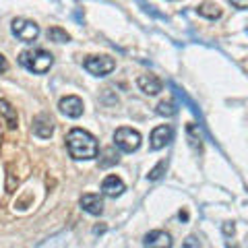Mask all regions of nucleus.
<instances>
[{
    "label": "nucleus",
    "instance_id": "2",
    "mask_svg": "<svg viewBox=\"0 0 248 248\" xmlns=\"http://www.w3.org/2000/svg\"><path fill=\"white\" fill-rule=\"evenodd\" d=\"M19 62H21V66H25L29 73L44 75L52 68L54 56L50 52H46L44 48H29V50L19 54Z\"/></svg>",
    "mask_w": 248,
    "mask_h": 248
},
{
    "label": "nucleus",
    "instance_id": "5",
    "mask_svg": "<svg viewBox=\"0 0 248 248\" xmlns=\"http://www.w3.org/2000/svg\"><path fill=\"white\" fill-rule=\"evenodd\" d=\"M83 66H85V71L93 77H106L116 68V62L110 56H89L83 62Z\"/></svg>",
    "mask_w": 248,
    "mask_h": 248
},
{
    "label": "nucleus",
    "instance_id": "11",
    "mask_svg": "<svg viewBox=\"0 0 248 248\" xmlns=\"http://www.w3.org/2000/svg\"><path fill=\"white\" fill-rule=\"evenodd\" d=\"M143 244L151 246V248H170L172 246V238H170V234H166V232H161V230H153L145 236Z\"/></svg>",
    "mask_w": 248,
    "mask_h": 248
},
{
    "label": "nucleus",
    "instance_id": "6",
    "mask_svg": "<svg viewBox=\"0 0 248 248\" xmlns=\"http://www.w3.org/2000/svg\"><path fill=\"white\" fill-rule=\"evenodd\" d=\"M172 139H174L172 126H170V124H161V126L153 128V133L149 137V145H151L153 151H159V149H164V147L172 141Z\"/></svg>",
    "mask_w": 248,
    "mask_h": 248
},
{
    "label": "nucleus",
    "instance_id": "7",
    "mask_svg": "<svg viewBox=\"0 0 248 248\" xmlns=\"http://www.w3.org/2000/svg\"><path fill=\"white\" fill-rule=\"evenodd\" d=\"M58 108H60L62 114L68 116V118H79V116H83V102H81V97H77V95L62 97Z\"/></svg>",
    "mask_w": 248,
    "mask_h": 248
},
{
    "label": "nucleus",
    "instance_id": "20",
    "mask_svg": "<svg viewBox=\"0 0 248 248\" xmlns=\"http://www.w3.org/2000/svg\"><path fill=\"white\" fill-rule=\"evenodd\" d=\"M6 68H9V62H6V58L0 54V75L6 73Z\"/></svg>",
    "mask_w": 248,
    "mask_h": 248
},
{
    "label": "nucleus",
    "instance_id": "10",
    "mask_svg": "<svg viewBox=\"0 0 248 248\" xmlns=\"http://www.w3.org/2000/svg\"><path fill=\"white\" fill-rule=\"evenodd\" d=\"M81 207L83 211H87L89 215H102L104 213V201L99 195H93V192H87V195L81 197Z\"/></svg>",
    "mask_w": 248,
    "mask_h": 248
},
{
    "label": "nucleus",
    "instance_id": "13",
    "mask_svg": "<svg viewBox=\"0 0 248 248\" xmlns=\"http://www.w3.org/2000/svg\"><path fill=\"white\" fill-rule=\"evenodd\" d=\"M0 118L4 120V124L9 128H17L19 124V116H17V110L6 102V99H0Z\"/></svg>",
    "mask_w": 248,
    "mask_h": 248
},
{
    "label": "nucleus",
    "instance_id": "22",
    "mask_svg": "<svg viewBox=\"0 0 248 248\" xmlns=\"http://www.w3.org/2000/svg\"><path fill=\"white\" fill-rule=\"evenodd\" d=\"M184 246H199V240H197V238H188V240L184 242Z\"/></svg>",
    "mask_w": 248,
    "mask_h": 248
},
{
    "label": "nucleus",
    "instance_id": "15",
    "mask_svg": "<svg viewBox=\"0 0 248 248\" xmlns=\"http://www.w3.org/2000/svg\"><path fill=\"white\" fill-rule=\"evenodd\" d=\"M48 40L56 42V44H66V42H71V35H68L64 29H60V27H50L48 29Z\"/></svg>",
    "mask_w": 248,
    "mask_h": 248
},
{
    "label": "nucleus",
    "instance_id": "19",
    "mask_svg": "<svg viewBox=\"0 0 248 248\" xmlns=\"http://www.w3.org/2000/svg\"><path fill=\"white\" fill-rule=\"evenodd\" d=\"M228 2L234 6V9H240V11H246L248 9V0H228Z\"/></svg>",
    "mask_w": 248,
    "mask_h": 248
},
{
    "label": "nucleus",
    "instance_id": "12",
    "mask_svg": "<svg viewBox=\"0 0 248 248\" xmlns=\"http://www.w3.org/2000/svg\"><path fill=\"white\" fill-rule=\"evenodd\" d=\"M137 85L143 93H147V95H157V93L161 91V87H164L161 81L155 75H141L137 79Z\"/></svg>",
    "mask_w": 248,
    "mask_h": 248
},
{
    "label": "nucleus",
    "instance_id": "3",
    "mask_svg": "<svg viewBox=\"0 0 248 248\" xmlns=\"http://www.w3.org/2000/svg\"><path fill=\"white\" fill-rule=\"evenodd\" d=\"M114 145L124 153H135L141 147V133L135 128L122 126L114 133Z\"/></svg>",
    "mask_w": 248,
    "mask_h": 248
},
{
    "label": "nucleus",
    "instance_id": "14",
    "mask_svg": "<svg viewBox=\"0 0 248 248\" xmlns=\"http://www.w3.org/2000/svg\"><path fill=\"white\" fill-rule=\"evenodd\" d=\"M197 13L201 15V17H205V19H211V21H215V19H219L221 17V9L217 6L215 2H201L199 6H197Z\"/></svg>",
    "mask_w": 248,
    "mask_h": 248
},
{
    "label": "nucleus",
    "instance_id": "8",
    "mask_svg": "<svg viewBox=\"0 0 248 248\" xmlns=\"http://www.w3.org/2000/svg\"><path fill=\"white\" fill-rule=\"evenodd\" d=\"M31 130H33L35 137L40 139H50L52 133H54V122L48 114H40L33 118V126H31Z\"/></svg>",
    "mask_w": 248,
    "mask_h": 248
},
{
    "label": "nucleus",
    "instance_id": "17",
    "mask_svg": "<svg viewBox=\"0 0 248 248\" xmlns=\"http://www.w3.org/2000/svg\"><path fill=\"white\" fill-rule=\"evenodd\" d=\"M104 157H106V159H99V166H102V168L116 164V161H118V153H116L114 149H106V151H104Z\"/></svg>",
    "mask_w": 248,
    "mask_h": 248
},
{
    "label": "nucleus",
    "instance_id": "1",
    "mask_svg": "<svg viewBox=\"0 0 248 248\" xmlns=\"http://www.w3.org/2000/svg\"><path fill=\"white\" fill-rule=\"evenodd\" d=\"M66 147H68L71 157L79 159V161L81 159L87 161V159L97 157V151H99L95 137H93L91 133H87V130H83V128H73L71 133H68Z\"/></svg>",
    "mask_w": 248,
    "mask_h": 248
},
{
    "label": "nucleus",
    "instance_id": "18",
    "mask_svg": "<svg viewBox=\"0 0 248 248\" xmlns=\"http://www.w3.org/2000/svg\"><path fill=\"white\" fill-rule=\"evenodd\" d=\"M166 168H168V164H166V161H159V164L155 166V168L151 170V172H149V176H147V178H149V180H159V178L164 176Z\"/></svg>",
    "mask_w": 248,
    "mask_h": 248
},
{
    "label": "nucleus",
    "instance_id": "21",
    "mask_svg": "<svg viewBox=\"0 0 248 248\" xmlns=\"http://www.w3.org/2000/svg\"><path fill=\"white\" fill-rule=\"evenodd\" d=\"M223 234H226V236L234 234V223H226V226H223Z\"/></svg>",
    "mask_w": 248,
    "mask_h": 248
},
{
    "label": "nucleus",
    "instance_id": "4",
    "mask_svg": "<svg viewBox=\"0 0 248 248\" xmlns=\"http://www.w3.org/2000/svg\"><path fill=\"white\" fill-rule=\"evenodd\" d=\"M11 29H13V35L25 44H31L40 37V25L29 19H15Z\"/></svg>",
    "mask_w": 248,
    "mask_h": 248
},
{
    "label": "nucleus",
    "instance_id": "16",
    "mask_svg": "<svg viewBox=\"0 0 248 248\" xmlns=\"http://www.w3.org/2000/svg\"><path fill=\"white\" fill-rule=\"evenodd\" d=\"M178 108L174 102H159L157 104V114L159 116H166V118H170V116H176Z\"/></svg>",
    "mask_w": 248,
    "mask_h": 248
},
{
    "label": "nucleus",
    "instance_id": "9",
    "mask_svg": "<svg viewBox=\"0 0 248 248\" xmlns=\"http://www.w3.org/2000/svg\"><path fill=\"white\" fill-rule=\"evenodd\" d=\"M124 190H126V186H124V182L118 176H106V180L102 182V195L110 197V199L120 197Z\"/></svg>",
    "mask_w": 248,
    "mask_h": 248
}]
</instances>
